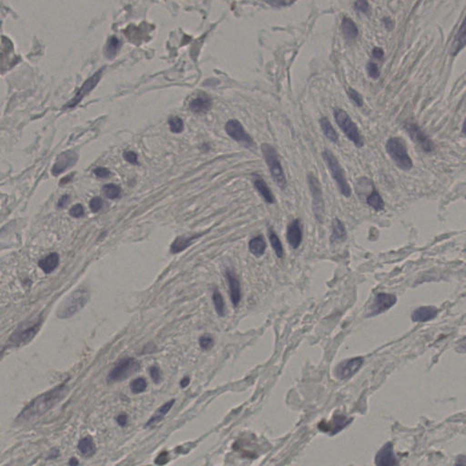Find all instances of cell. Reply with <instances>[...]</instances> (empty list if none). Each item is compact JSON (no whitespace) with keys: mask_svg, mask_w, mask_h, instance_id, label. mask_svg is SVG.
I'll use <instances>...</instances> for the list:
<instances>
[{"mask_svg":"<svg viewBox=\"0 0 466 466\" xmlns=\"http://www.w3.org/2000/svg\"><path fill=\"white\" fill-rule=\"evenodd\" d=\"M69 391L65 383L56 386L53 389L41 393L24 407L16 418L18 423H26L41 418L58 404L67 395Z\"/></svg>","mask_w":466,"mask_h":466,"instance_id":"obj_1","label":"cell"},{"mask_svg":"<svg viewBox=\"0 0 466 466\" xmlns=\"http://www.w3.org/2000/svg\"><path fill=\"white\" fill-rule=\"evenodd\" d=\"M386 151L395 165L401 171H408L413 166L412 160L408 153L405 141L400 137H391L385 145Z\"/></svg>","mask_w":466,"mask_h":466,"instance_id":"obj_2","label":"cell"},{"mask_svg":"<svg viewBox=\"0 0 466 466\" xmlns=\"http://www.w3.org/2000/svg\"><path fill=\"white\" fill-rule=\"evenodd\" d=\"M322 158L328 170L331 172L332 179L334 180L336 184L338 186V189L341 192V195L344 196L345 198H350L351 196V186L348 183L344 170L342 169L338 159L328 149H326L322 152Z\"/></svg>","mask_w":466,"mask_h":466,"instance_id":"obj_3","label":"cell"},{"mask_svg":"<svg viewBox=\"0 0 466 466\" xmlns=\"http://www.w3.org/2000/svg\"><path fill=\"white\" fill-rule=\"evenodd\" d=\"M261 151H262L266 164L269 168V171L271 172L273 181L280 189L284 191L288 184L287 179H286L285 173L283 171L279 156L274 147H272L271 144H268V143H263L261 145Z\"/></svg>","mask_w":466,"mask_h":466,"instance_id":"obj_4","label":"cell"},{"mask_svg":"<svg viewBox=\"0 0 466 466\" xmlns=\"http://www.w3.org/2000/svg\"><path fill=\"white\" fill-rule=\"evenodd\" d=\"M333 117L335 119L337 125L339 126L341 131L347 137V139L351 141L357 148H362L364 144L363 139L355 122L351 120L348 113L341 108H334Z\"/></svg>","mask_w":466,"mask_h":466,"instance_id":"obj_5","label":"cell"},{"mask_svg":"<svg viewBox=\"0 0 466 466\" xmlns=\"http://www.w3.org/2000/svg\"><path fill=\"white\" fill-rule=\"evenodd\" d=\"M89 300V292L86 289H80L74 291L62 304L57 315L61 319L71 318L81 311Z\"/></svg>","mask_w":466,"mask_h":466,"instance_id":"obj_6","label":"cell"},{"mask_svg":"<svg viewBox=\"0 0 466 466\" xmlns=\"http://www.w3.org/2000/svg\"><path fill=\"white\" fill-rule=\"evenodd\" d=\"M308 185L310 188L311 197H312V211L315 216L316 220L320 223L323 222L325 215V205L322 195L321 182L318 178L312 173H308L307 175Z\"/></svg>","mask_w":466,"mask_h":466,"instance_id":"obj_7","label":"cell"},{"mask_svg":"<svg viewBox=\"0 0 466 466\" xmlns=\"http://www.w3.org/2000/svg\"><path fill=\"white\" fill-rule=\"evenodd\" d=\"M140 363L133 358H124L117 363L108 376L109 381H124L140 370Z\"/></svg>","mask_w":466,"mask_h":466,"instance_id":"obj_8","label":"cell"},{"mask_svg":"<svg viewBox=\"0 0 466 466\" xmlns=\"http://www.w3.org/2000/svg\"><path fill=\"white\" fill-rule=\"evenodd\" d=\"M396 302L397 298L394 294L380 292L376 294L373 301H371V305L368 308L366 313V317L370 318L381 314L395 305Z\"/></svg>","mask_w":466,"mask_h":466,"instance_id":"obj_9","label":"cell"},{"mask_svg":"<svg viewBox=\"0 0 466 466\" xmlns=\"http://www.w3.org/2000/svg\"><path fill=\"white\" fill-rule=\"evenodd\" d=\"M404 130L409 137L411 138V141L419 146L424 152L431 153L434 151L433 142L416 123H412V122L405 123Z\"/></svg>","mask_w":466,"mask_h":466,"instance_id":"obj_10","label":"cell"},{"mask_svg":"<svg viewBox=\"0 0 466 466\" xmlns=\"http://www.w3.org/2000/svg\"><path fill=\"white\" fill-rule=\"evenodd\" d=\"M364 359L362 357H354L340 362L335 369V374L340 380H347L355 374L361 369Z\"/></svg>","mask_w":466,"mask_h":466,"instance_id":"obj_11","label":"cell"},{"mask_svg":"<svg viewBox=\"0 0 466 466\" xmlns=\"http://www.w3.org/2000/svg\"><path fill=\"white\" fill-rule=\"evenodd\" d=\"M103 71H104V69H101L100 71H97L94 75L91 76L90 79H88L84 82V84L81 86L80 91H78V93L76 94L75 97L67 104L66 108H68V109L74 108L79 103H81V101L85 98L86 96L89 95L91 91L94 90L96 86L98 85V83L101 81Z\"/></svg>","mask_w":466,"mask_h":466,"instance_id":"obj_12","label":"cell"},{"mask_svg":"<svg viewBox=\"0 0 466 466\" xmlns=\"http://www.w3.org/2000/svg\"><path fill=\"white\" fill-rule=\"evenodd\" d=\"M225 131L232 140L243 143L246 147L254 146V142L252 141L251 136L246 132L240 121L236 120L228 121L225 126Z\"/></svg>","mask_w":466,"mask_h":466,"instance_id":"obj_13","label":"cell"},{"mask_svg":"<svg viewBox=\"0 0 466 466\" xmlns=\"http://www.w3.org/2000/svg\"><path fill=\"white\" fill-rule=\"evenodd\" d=\"M78 159L79 156L75 151H67L62 152L56 160L55 164L52 168V174L54 176L61 175V173L75 165Z\"/></svg>","mask_w":466,"mask_h":466,"instance_id":"obj_14","label":"cell"},{"mask_svg":"<svg viewBox=\"0 0 466 466\" xmlns=\"http://www.w3.org/2000/svg\"><path fill=\"white\" fill-rule=\"evenodd\" d=\"M286 237H287V241L291 249L296 250L301 246L303 233H302L301 221L299 219H296L294 221H291V223L288 225Z\"/></svg>","mask_w":466,"mask_h":466,"instance_id":"obj_15","label":"cell"},{"mask_svg":"<svg viewBox=\"0 0 466 466\" xmlns=\"http://www.w3.org/2000/svg\"><path fill=\"white\" fill-rule=\"evenodd\" d=\"M40 326H41V322H38L31 327L26 328L23 331H16L13 333V335L11 336L10 341L13 345L25 344L35 337L40 329Z\"/></svg>","mask_w":466,"mask_h":466,"instance_id":"obj_16","label":"cell"},{"mask_svg":"<svg viewBox=\"0 0 466 466\" xmlns=\"http://www.w3.org/2000/svg\"><path fill=\"white\" fill-rule=\"evenodd\" d=\"M375 463L377 466H396L397 459L393 452V448L391 443H386L380 451L377 452L375 457Z\"/></svg>","mask_w":466,"mask_h":466,"instance_id":"obj_17","label":"cell"},{"mask_svg":"<svg viewBox=\"0 0 466 466\" xmlns=\"http://www.w3.org/2000/svg\"><path fill=\"white\" fill-rule=\"evenodd\" d=\"M440 310L434 306H421L411 313V321L413 322H426L431 321L438 315Z\"/></svg>","mask_w":466,"mask_h":466,"instance_id":"obj_18","label":"cell"},{"mask_svg":"<svg viewBox=\"0 0 466 466\" xmlns=\"http://www.w3.org/2000/svg\"><path fill=\"white\" fill-rule=\"evenodd\" d=\"M226 278L229 283L230 291H231V299L232 304L234 307L239 304L241 299V284L238 278L231 271H226Z\"/></svg>","mask_w":466,"mask_h":466,"instance_id":"obj_19","label":"cell"},{"mask_svg":"<svg viewBox=\"0 0 466 466\" xmlns=\"http://www.w3.org/2000/svg\"><path fill=\"white\" fill-rule=\"evenodd\" d=\"M190 109L195 113H206L211 108V98L204 93L197 96L190 102Z\"/></svg>","mask_w":466,"mask_h":466,"instance_id":"obj_20","label":"cell"},{"mask_svg":"<svg viewBox=\"0 0 466 466\" xmlns=\"http://www.w3.org/2000/svg\"><path fill=\"white\" fill-rule=\"evenodd\" d=\"M341 31L346 41H353L359 36V30L355 22L349 17H343L341 24Z\"/></svg>","mask_w":466,"mask_h":466,"instance_id":"obj_21","label":"cell"},{"mask_svg":"<svg viewBox=\"0 0 466 466\" xmlns=\"http://www.w3.org/2000/svg\"><path fill=\"white\" fill-rule=\"evenodd\" d=\"M465 47V21L461 22V25L457 31L452 41L451 48V55L455 57Z\"/></svg>","mask_w":466,"mask_h":466,"instance_id":"obj_22","label":"cell"},{"mask_svg":"<svg viewBox=\"0 0 466 466\" xmlns=\"http://www.w3.org/2000/svg\"><path fill=\"white\" fill-rule=\"evenodd\" d=\"M203 234H195V235L190 236V237H184L181 236L176 238L175 241L172 242L171 246V251L172 253H179L181 251H184L187 248H189L191 245L194 240L198 239L199 237H201Z\"/></svg>","mask_w":466,"mask_h":466,"instance_id":"obj_23","label":"cell"},{"mask_svg":"<svg viewBox=\"0 0 466 466\" xmlns=\"http://www.w3.org/2000/svg\"><path fill=\"white\" fill-rule=\"evenodd\" d=\"M320 125L326 138L332 143L337 144L339 142V135L335 131V129L333 128L330 120L326 117H322L320 120Z\"/></svg>","mask_w":466,"mask_h":466,"instance_id":"obj_24","label":"cell"},{"mask_svg":"<svg viewBox=\"0 0 466 466\" xmlns=\"http://www.w3.org/2000/svg\"><path fill=\"white\" fill-rule=\"evenodd\" d=\"M347 237V231L344 224L339 219H335L331 225V242L343 241Z\"/></svg>","mask_w":466,"mask_h":466,"instance_id":"obj_25","label":"cell"},{"mask_svg":"<svg viewBox=\"0 0 466 466\" xmlns=\"http://www.w3.org/2000/svg\"><path fill=\"white\" fill-rule=\"evenodd\" d=\"M254 183V186H255L256 190L258 191V192L261 194V197L264 199V201L267 202V203H273L275 201V198L274 196L272 194L271 192V189L269 188V186L267 185L265 181L261 178H257L256 180H254L253 181Z\"/></svg>","mask_w":466,"mask_h":466,"instance_id":"obj_26","label":"cell"},{"mask_svg":"<svg viewBox=\"0 0 466 466\" xmlns=\"http://www.w3.org/2000/svg\"><path fill=\"white\" fill-rule=\"evenodd\" d=\"M59 264H60V256L56 252L47 256L45 259L41 260L39 262V266L46 274L51 273L59 266Z\"/></svg>","mask_w":466,"mask_h":466,"instance_id":"obj_27","label":"cell"},{"mask_svg":"<svg viewBox=\"0 0 466 466\" xmlns=\"http://www.w3.org/2000/svg\"><path fill=\"white\" fill-rule=\"evenodd\" d=\"M175 403V400H171V401L166 402L165 404L161 406L159 408V410L156 411L155 413L153 414V416L151 417V419L148 421L146 426H151L153 424H156V423H159L160 421H162L164 419L166 414L171 411V408L173 407Z\"/></svg>","mask_w":466,"mask_h":466,"instance_id":"obj_28","label":"cell"},{"mask_svg":"<svg viewBox=\"0 0 466 466\" xmlns=\"http://www.w3.org/2000/svg\"><path fill=\"white\" fill-rule=\"evenodd\" d=\"M249 249L253 255L261 257L264 254L266 250V241L263 236H257L251 239L249 243Z\"/></svg>","mask_w":466,"mask_h":466,"instance_id":"obj_29","label":"cell"},{"mask_svg":"<svg viewBox=\"0 0 466 466\" xmlns=\"http://www.w3.org/2000/svg\"><path fill=\"white\" fill-rule=\"evenodd\" d=\"M78 449L84 456L93 455L96 452V444L91 436H86L79 441Z\"/></svg>","mask_w":466,"mask_h":466,"instance_id":"obj_30","label":"cell"},{"mask_svg":"<svg viewBox=\"0 0 466 466\" xmlns=\"http://www.w3.org/2000/svg\"><path fill=\"white\" fill-rule=\"evenodd\" d=\"M121 41L116 36H112L109 39V41L106 44L105 52H104L106 58H108L109 60L114 59L119 51L121 50Z\"/></svg>","mask_w":466,"mask_h":466,"instance_id":"obj_31","label":"cell"},{"mask_svg":"<svg viewBox=\"0 0 466 466\" xmlns=\"http://www.w3.org/2000/svg\"><path fill=\"white\" fill-rule=\"evenodd\" d=\"M366 202H367L368 205L370 206L371 208H372L376 211H382L384 209V207H385V203L383 201V199L381 198V194L376 191L374 188H373V190H372L371 193L369 194V196L367 197Z\"/></svg>","mask_w":466,"mask_h":466,"instance_id":"obj_32","label":"cell"},{"mask_svg":"<svg viewBox=\"0 0 466 466\" xmlns=\"http://www.w3.org/2000/svg\"><path fill=\"white\" fill-rule=\"evenodd\" d=\"M349 423V421L343 416H336L331 420L327 427L321 428L322 431H332V433H335L337 431H341L342 428H344L347 424Z\"/></svg>","mask_w":466,"mask_h":466,"instance_id":"obj_33","label":"cell"},{"mask_svg":"<svg viewBox=\"0 0 466 466\" xmlns=\"http://www.w3.org/2000/svg\"><path fill=\"white\" fill-rule=\"evenodd\" d=\"M269 239H270L271 247H272L273 251L275 252L276 256L281 259L284 255V249H283V246H282L280 238L278 237V235L276 234L272 229L269 231Z\"/></svg>","mask_w":466,"mask_h":466,"instance_id":"obj_34","label":"cell"},{"mask_svg":"<svg viewBox=\"0 0 466 466\" xmlns=\"http://www.w3.org/2000/svg\"><path fill=\"white\" fill-rule=\"evenodd\" d=\"M102 192L106 198L110 200H116L121 195V188L115 184H106L102 188Z\"/></svg>","mask_w":466,"mask_h":466,"instance_id":"obj_35","label":"cell"},{"mask_svg":"<svg viewBox=\"0 0 466 466\" xmlns=\"http://www.w3.org/2000/svg\"><path fill=\"white\" fill-rule=\"evenodd\" d=\"M212 300H213V303H214V307H215L216 312L218 313V315H224L225 304H224V301H223V298H222L221 292L218 291V290H215L214 292H213Z\"/></svg>","mask_w":466,"mask_h":466,"instance_id":"obj_36","label":"cell"},{"mask_svg":"<svg viewBox=\"0 0 466 466\" xmlns=\"http://www.w3.org/2000/svg\"><path fill=\"white\" fill-rule=\"evenodd\" d=\"M169 126L173 133H181L184 130V122L177 116H172L169 119Z\"/></svg>","mask_w":466,"mask_h":466,"instance_id":"obj_37","label":"cell"},{"mask_svg":"<svg viewBox=\"0 0 466 466\" xmlns=\"http://www.w3.org/2000/svg\"><path fill=\"white\" fill-rule=\"evenodd\" d=\"M147 381H146L144 378L142 377H139L135 379L134 381H131V390L133 393L135 394H139V393H141L143 391H145L147 389Z\"/></svg>","mask_w":466,"mask_h":466,"instance_id":"obj_38","label":"cell"},{"mask_svg":"<svg viewBox=\"0 0 466 466\" xmlns=\"http://www.w3.org/2000/svg\"><path fill=\"white\" fill-rule=\"evenodd\" d=\"M346 91H347V95L349 97V99L353 102L354 105L357 106V107H362V105H363V99H362V97L358 91H355L354 89H352L351 87L348 88Z\"/></svg>","mask_w":466,"mask_h":466,"instance_id":"obj_39","label":"cell"},{"mask_svg":"<svg viewBox=\"0 0 466 466\" xmlns=\"http://www.w3.org/2000/svg\"><path fill=\"white\" fill-rule=\"evenodd\" d=\"M366 70H367V73H368L369 77L371 79H373V80L379 79L380 76H381V71H380L378 65L374 62H371V61L368 62Z\"/></svg>","mask_w":466,"mask_h":466,"instance_id":"obj_40","label":"cell"},{"mask_svg":"<svg viewBox=\"0 0 466 466\" xmlns=\"http://www.w3.org/2000/svg\"><path fill=\"white\" fill-rule=\"evenodd\" d=\"M353 7L356 11L362 14H368L370 12V5L367 1H356L353 3Z\"/></svg>","mask_w":466,"mask_h":466,"instance_id":"obj_41","label":"cell"},{"mask_svg":"<svg viewBox=\"0 0 466 466\" xmlns=\"http://www.w3.org/2000/svg\"><path fill=\"white\" fill-rule=\"evenodd\" d=\"M102 207H103V201L101 197H94L90 202V208H91V211L94 213L101 211Z\"/></svg>","mask_w":466,"mask_h":466,"instance_id":"obj_42","label":"cell"},{"mask_svg":"<svg viewBox=\"0 0 466 466\" xmlns=\"http://www.w3.org/2000/svg\"><path fill=\"white\" fill-rule=\"evenodd\" d=\"M214 344L213 339L210 336H202L200 338V345L203 350H209Z\"/></svg>","mask_w":466,"mask_h":466,"instance_id":"obj_43","label":"cell"},{"mask_svg":"<svg viewBox=\"0 0 466 466\" xmlns=\"http://www.w3.org/2000/svg\"><path fill=\"white\" fill-rule=\"evenodd\" d=\"M123 158H124L128 162H130L131 164H133V165H138V164H139L138 155L136 154L134 151H125V152L123 153Z\"/></svg>","mask_w":466,"mask_h":466,"instance_id":"obj_44","label":"cell"},{"mask_svg":"<svg viewBox=\"0 0 466 466\" xmlns=\"http://www.w3.org/2000/svg\"><path fill=\"white\" fill-rule=\"evenodd\" d=\"M84 213H85L84 208L81 204H76L71 208L70 211V214L74 218H81L84 215Z\"/></svg>","mask_w":466,"mask_h":466,"instance_id":"obj_45","label":"cell"},{"mask_svg":"<svg viewBox=\"0 0 466 466\" xmlns=\"http://www.w3.org/2000/svg\"><path fill=\"white\" fill-rule=\"evenodd\" d=\"M94 174H95L97 177L101 178V179H106V178H109L110 176L111 175V172L110 170H108L107 168H104V167H98L96 168L94 170Z\"/></svg>","mask_w":466,"mask_h":466,"instance_id":"obj_46","label":"cell"},{"mask_svg":"<svg viewBox=\"0 0 466 466\" xmlns=\"http://www.w3.org/2000/svg\"><path fill=\"white\" fill-rule=\"evenodd\" d=\"M150 373H151V379H152L153 381L156 382V383H159V382L161 381V370H160L159 367L152 366L151 368V370H150Z\"/></svg>","mask_w":466,"mask_h":466,"instance_id":"obj_47","label":"cell"},{"mask_svg":"<svg viewBox=\"0 0 466 466\" xmlns=\"http://www.w3.org/2000/svg\"><path fill=\"white\" fill-rule=\"evenodd\" d=\"M169 461V453L167 451H162L160 455L156 458L155 463L158 465H164Z\"/></svg>","mask_w":466,"mask_h":466,"instance_id":"obj_48","label":"cell"},{"mask_svg":"<svg viewBox=\"0 0 466 466\" xmlns=\"http://www.w3.org/2000/svg\"><path fill=\"white\" fill-rule=\"evenodd\" d=\"M372 57L373 59L375 60H378V61H381L384 57V51L381 49V48H379V47H375L373 48L372 50Z\"/></svg>","mask_w":466,"mask_h":466,"instance_id":"obj_49","label":"cell"},{"mask_svg":"<svg viewBox=\"0 0 466 466\" xmlns=\"http://www.w3.org/2000/svg\"><path fill=\"white\" fill-rule=\"evenodd\" d=\"M269 5L273 6V7H277V8H281V7H288V6H291L294 3L293 1H280V0H277V1H271V2H267Z\"/></svg>","mask_w":466,"mask_h":466,"instance_id":"obj_50","label":"cell"},{"mask_svg":"<svg viewBox=\"0 0 466 466\" xmlns=\"http://www.w3.org/2000/svg\"><path fill=\"white\" fill-rule=\"evenodd\" d=\"M382 23H383L384 28H385L387 31H392V30H393V28H394V21H392L391 19H390L389 17L383 18V20H382Z\"/></svg>","mask_w":466,"mask_h":466,"instance_id":"obj_51","label":"cell"},{"mask_svg":"<svg viewBox=\"0 0 466 466\" xmlns=\"http://www.w3.org/2000/svg\"><path fill=\"white\" fill-rule=\"evenodd\" d=\"M156 351H157V347H156L154 343L151 342V343H148V344H146V345L144 346V348H143V350H142V353H143V354H149V353L151 354V353L155 352Z\"/></svg>","mask_w":466,"mask_h":466,"instance_id":"obj_52","label":"cell"},{"mask_svg":"<svg viewBox=\"0 0 466 466\" xmlns=\"http://www.w3.org/2000/svg\"><path fill=\"white\" fill-rule=\"evenodd\" d=\"M116 420H117V422L119 423V425L123 427V426H125L126 424H127V422H128V415L126 414L125 412H121V413H120V414L118 415Z\"/></svg>","mask_w":466,"mask_h":466,"instance_id":"obj_53","label":"cell"},{"mask_svg":"<svg viewBox=\"0 0 466 466\" xmlns=\"http://www.w3.org/2000/svg\"><path fill=\"white\" fill-rule=\"evenodd\" d=\"M70 202V196L69 195H64L61 197L60 199V201L58 202V207L59 208H65L66 206L68 205V203Z\"/></svg>","mask_w":466,"mask_h":466,"instance_id":"obj_54","label":"cell"},{"mask_svg":"<svg viewBox=\"0 0 466 466\" xmlns=\"http://www.w3.org/2000/svg\"><path fill=\"white\" fill-rule=\"evenodd\" d=\"M189 384H190V379H189L188 377H185V378H183V379L181 380V386L182 388H185V387H187Z\"/></svg>","mask_w":466,"mask_h":466,"instance_id":"obj_55","label":"cell"},{"mask_svg":"<svg viewBox=\"0 0 466 466\" xmlns=\"http://www.w3.org/2000/svg\"><path fill=\"white\" fill-rule=\"evenodd\" d=\"M69 464H70V466H79V461L75 457H72L69 461Z\"/></svg>","mask_w":466,"mask_h":466,"instance_id":"obj_56","label":"cell"},{"mask_svg":"<svg viewBox=\"0 0 466 466\" xmlns=\"http://www.w3.org/2000/svg\"><path fill=\"white\" fill-rule=\"evenodd\" d=\"M72 177H73V174H71V175L68 176V177H65L64 179H62V180H61V185H63V184H66V183H68L69 181H71V178H72Z\"/></svg>","mask_w":466,"mask_h":466,"instance_id":"obj_57","label":"cell"},{"mask_svg":"<svg viewBox=\"0 0 466 466\" xmlns=\"http://www.w3.org/2000/svg\"><path fill=\"white\" fill-rule=\"evenodd\" d=\"M454 466H465V459H464V457H461V459H459Z\"/></svg>","mask_w":466,"mask_h":466,"instance_id":"obj_58","label":"cell"},{"mask_svg":"<svg viewBox=\"0 0 466 466\" xmlns=\"http://www.w3.org/2000/svg\"><path fill=\"white\" fill-rule=\"evenodd\" d=\"M4 352H5V347H2V346H0V359L3 357Z\"/></svg>","mask_w":466,"mask_h":466,"instance_id":"obj_59","label":"cell"}]
</instances>
